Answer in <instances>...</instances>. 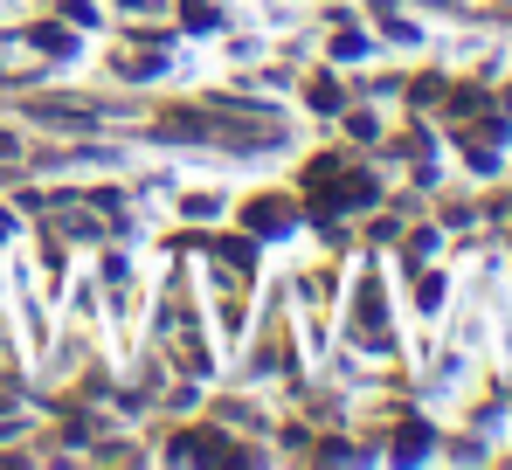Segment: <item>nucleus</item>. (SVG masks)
Masks as SVG:
<instances>
[{
	"instance_id": "obj_1",
	"label": "nucleus",
	"mask_w": 512,
	"mask_h": 470,
	"mask_svg": "<svg viewBox=\"0 0 512 470\" xmlns=\"http://www.w3.org/2000/svg\"><path fill=\"white\" fill-rule=\"evenodd\" d=\"M160 132L167 139H229V146H270L277 139L270 118H236V111H167Z\"/></svg>"
},
{
	"instance_id": "obj_2",
	"label": "nucleus",
	"mask_w": 512,
	"mask_h": 470,
	"mask_svg": "<svg viewBox=\"0 0 512 470\" xmlns=\"http://www.w3.org/2000/svg\"><path fill=\"white\" fill-rule=\"evenodd\" d=\"M360 339H381V291H360Z\"/></svg>"
},
{
	"instance_id": "obj_3",
	"label": "nucleus",
	"mask_w": 512,
	"mask_h": 470,
	"mask_svg": "<svg viewBox=\"0 0 512 470\" xmlns=\"http://www.w3.org/2000/svg\"><path fill=\"white\" fill-rule=\"evenodd\" d=\"M277 222H284V208H277V201H256V208H250V229H277Z\"/></svg>"
}]
</instances>
